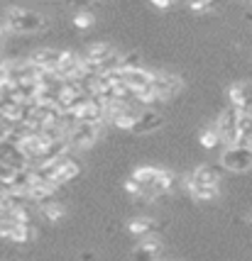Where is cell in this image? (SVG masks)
I'll use <instances>...</instances> for the list:
<instances>
[{
	"instance_id": "cell-22",
	"label": "cell",
	"mask_w": 252,
	"mask_h": 261,
	"mask_svg": "<svg viewBox=\"0 0 252 261\" xmlns=\"http://www.w3.org/2000/svg\"><path fill=\"white\" fill-rule=\"evenodd\" d=\"M242 93H245V102H247V110L252 108V83H242Z\"/></svg>"
},
{
	"instance_id": "cell-10",
	"label": "cell",
	"mask_w": 252,
	"mask_h": 261,
	"mask_svg": "<svg viewBox=\"0 0 252 261\" xmlns=\"http://www.w3.org/2000/svg\"><path fill=\"white\" fill-rule=\"evenodd\" d=\"M162 251V239L159 237H142L138 247H135V259L138 261H154Z\"/></svg>"
},
{
	"instance_id": "cell-18",
	"label": "cell",
	"mask_w": 252,
	"mask_h": 261,
	"mask_svg": "<svg viewBox=\"0 0 252 261\" xmlns=\"http://www.w3.org/2000/svg\"><path fill=\"white\" fill-rule=\"evenodd\" d=\"M74 27H79V30H88V27H93L96 24V15L88 10H79L76 15H74Z\"/></svg>"
},
{
	"instance_id": "cell-15",
	"label": "cell",
	"mask_w": 252,
	"mask_h": 261,
	"mask_svg": "<svg viewBox=\"0 0 252 261\" xmlns=\"http://www.w3.org/2000/svg\"><path fill=\"white\" fill-rule=\"evenodd\" d=\"M238 132H240V142L252 144V113L250 110L240 113V120H238Z\"/></svg>"
},
{
	"instance_id": "cell-5",
	"label": "cell",
	"mask_w": 252,
	"mask_h": 261,
	"mask_svg": "<svg viewBox=\"0 0 252 261\" xmlns=\"http://www.w3.org/2000/svg\"><path fill=\"white\" fill-rule=\"evenodd\" d=\"M181 88H184V81L179 76H174V73H157L154 81H152V91L157 93L159 100H169Z\"/></svg>"
},
{
	"instance_id": "cell-17",
	"label": "cell",
	"mask_w": 252,
	"mask_h": 261,
	"mask_svg": "<svg viewBox=\"0 0 252 261\" xmlns=\"http://www.w3.org/2000/svg\"><path fill=\"white\" fill-rule=\"evenodd\" d=\"M35 237H37V229L32 227V225H20V227L15 229V234L10 237V242H15V244H25V242H32Z\"/></svg>"
},
{
	"instance_id": "cell-12",
	"label": "cell",
	"mask_w": 252,
	"mask_h": 261,
	"mask_svg": "<svg viewBox=\"0 0 252 261\" xmlns=\"http://www.w3.org/2000/svg\"><path fill=\"white\" fill-rule=\"evenodd\" d=\"M157 176H159V169L157 166H140V169L132 171V178L147 191V188H152V183L157 181Z\"/></svg>"
},
{
	"instance_id": "cell-4",
	"label": "cell",
	"mask_w": 252,
	"mask_h": 261,
	"mask_svg": "<svg viewBox=\"0 0 252 261\" xmlns=\"http://www.w3.org/2000/svg\"><path fill=\"white\" fill-rule=\"evenodd\" d=\"M98 132H101V125H86V122H79V125L66 132V139H69L71 149H88L98 139Z\"/></svg>"
},
{
	"instance_id": "cell-9",
	"label": "cell",
	"mask_w": 252,
	"mask_h": 261,
	"mask_svg": "<svg viewBox=\"0 0 252 261\" xmlns=\"http://www.w3.org/2000/svg\"><path fill=\"white\" fill-rule=\"evenodd\" d=\"M61 57H64V51H59V49H37L35 54H32V64L42 68V71H57L59 64H61Z\"/></svg>"
},
{
	"instance_id": "cell-23",
	"label": "cell",
	"mask_w": 252,
	"mask_h": 261,
	"mask_svg": "<svg viewBox=\"0 0 252 261\" xmlns=\"http://www.w3.org/2000/svg\"><path fill=\"white\" fill-rule=\"evenodd\" d=\"M152 8H157V10H169V8H172V3H167V0H154V3H152Z\"/></svg>"
},
{
	"instance_id": "cell-21",
	"label": "cell",
	"mask_w": 252,
	"mask_h": 261,
	"mask_svg": "<svg viewBox=\"0 0 252 261\" xmlns=\"http://www.w3.org/2000/svg\"><path fill=\"white\" fill-rule=\"evenodd\" d=\"M189 10H194V12H213L216 10V5H213V3H206V0H201V3H191V5H189Z\"/></svg>"
},
{
	"instance_id": "cell-8",
	"label": "cell",
	"mask_w": 252,
	"mask_h": 261,
	"mask_svg": "<svg viewBox=\"0 0 252 261\" xmlns=\"http://www.w3.org/2000/svg\"><path fill=\"white\" fill-rule=\"evenodd\" d=\"M164 122V117H162L157 110H142L138 117V122L132 127V135H149V132H157Z\"/></svg>"
},
{
	"instance_id": "cell-19",
	"label": "cell",
	"mask_w": 252,
	"mask_h": 261,
	"mask_svg": "<svg viewBox=\"0 0 252 261\" xmlns=\"http://www.w3.org/2000/svg\"><path fill=\"white\" fill-rule=\"evenodd\" d=\"M191 195L196 200H216L218 188H196V191H191Z\"/></svg>"
},
{
	"instance_id": "cell-7",
	"label": "cell",
	"mask_w": 252,
	"mask_h": 261,
	"mask_svg": "<svg viewBox=\"0 0 252 261\" xmlns=\"http://www.w3.org/2000/svg\"><path fill=\"white\" fill-rule=\"evenodd\" d=\"M113 54H118L110 44H103V42H98V44H91L88 46V51L83 54V59H86V64H88V68H91L93 73H98L101 71V66H103L108 59L113 57Z\"/></svg>"
},
{
	"instance_id": "cell-3",
	"label": "cell",
	"mask_w": 252,
	"mask_h": 261,
	"mask_svg": "<svg viewBox=\"0 0 252 261\" xmlns=\"http://www.w3.org/2000/svg\"><path fill=\"white\" fill-rule=\"evenodd\" d=\"M218 183H220V178H218V171L213 166H198L184 178V186L189 188V193L196 188H218Z\"/></svg>"
},
{
	"instance_id": "cell-24",
	"label": "cell",
	"mask_w": 252,
	"mask_h": 261,
	"mask_svg": "<svg viewBox=\"0 0 252 261\" xmlns=\"http://www.w3.org/2000/svg\"><path fill=\"white\" fill-rule=\"evenodd\" d=\"M247 222H250V225H252V213H250V217H247Z\"/></svg>"
},
{
	"instance_id": "cell-20",
	"label": "cell",
	"mask_w": 252,
	"mask_h": 261,
	"mask_svg": "<svg viewBox=\"0 0 252 261\" xmlns=\"http://www.w3.org/2000/svg\"><path fill=\"white\" fill-rule=\"evenodd\" d=\"M125 191H127L130 195H142V193H145V188H142V186H140V183L135 181L132 176H130V178L125 181Z\"/></svg>"
},
{
	"instance_id": "cell-6",
	"label": "cell",
	"mask_w": 252,
	"mask_h": 261,
	"mask_svg": "<svg viewBox=\"0 0 252 261\" xmlns=\"http://www.w3.org/2000/svg\"><path fill=\"white\" fill-rule=\"evenodd\" d=\"M120 73H123V79H125L127 88L135 93V95L142 91H147L149 86H152V81H154V76H157V73H152V71H147V68H142V66L130 68V71H120Z\"/></svg>"
},
{
	"instance_id": "cell-2",
	"label": "cell",
	"mask_w": 252,
	"mask_h": 261,
	"mask_svg": "<svg viewBox=\"0 0 252 261\" xmlns=\"http://www.w3.org/2000/svg\"><path fill=\"white\" fill-rule=\"evenodd\" d=\"M220 161H223V166H225V169L235 171V173L250 171L252 169V144L240 142V144H235V147H225Z\"/></svg>"
},
{
	"instance_id": "cell-13",
	"label": "cell",
	"mask_w": 252,
	"mask_h": 261,
	"mask_svg": "<svg viewBox=\"0 0 252 261\" xmlns=\"http://www.w3.org/2000/svg\"><path fill=\"white\" fill-rule=\"evenodd\" d=\"M79 171H81V166H79V161H74V159H66V164H64V169L59 171V176L54 178V186H64V183H69V181H74L76 176H79Z\"/></svg>"
},
{
	"instance_id": "cell-16",
	"label": "cell",
	"mask_w": 252,
	"mask_h": 261,
	"mask_svg": "<svg viewBox=\"0 0 252 261\" xmlns=\"http://www.w3.org/2000/svg\"><path fill=\"white\" fill-rule=\"evenodd\" d=\"M220 142H223V139H220V132H218L216 125H211L208 129H203V132H201V147L216 149Z\"/></svg>"
},
{
	"instance_id": "cell-1",
	"label": "cell",
	"mask_w": 252,
	"mask_h": 261,
	"mask_svg": "<svg viewBox=\"0 0 252 261\" xmlns=\"http://www.w3.org/2000/svg\"><path fill=\"white\" fill-rule=\"evenodd\" d=\"M3 22H5V27H8L10 32L32 34V32H42V30H44L47 17L35 10H25V8H8Z\"/></svg>"
},
{
	"instance_id": "cell-14",
	"label": "cell",
	"mask_w": 252,
	"mask_h": 261,
	"mask_svg": "<svg viewBox=\"0 0 252 261\" xmlns=\"http://www.w3.org/2000/svg\"><path fill=\"white\" fill-rule=\"evenodd\" d=\"M39 215L44 217L47 222L54 225V222H61L66 213H64V207H61L59 203H44V205H39Z\"/></svg>"
},
{
	"instance_id": "cell-11",
	"label": "cell",
	"mask_w": 252,
	"mask_h": 261,
	"mask_svg": "<svg viewBox=\"0 0 252 261\" xmlns=\"http://www.w3.org/2000/svg\"><path fill=\"white\" fill-rule=\"evenodd\" d=\"M157 220H152V217L142 215V217H135V220H130L127 222V232L130 234H135V237H154V232H157Z\"/></svg>"
}]
</instances>
